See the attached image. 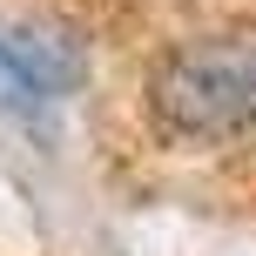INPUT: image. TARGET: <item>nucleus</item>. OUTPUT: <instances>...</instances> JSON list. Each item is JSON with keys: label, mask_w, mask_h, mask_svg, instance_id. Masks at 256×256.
Returning <instances> with one entry per match:
<instances>
[{"label": "nucleus", "mask_w": 256, "mask_h": 256, "mask_svg": "<svg viewBox=\"0 0 256 256\" xmlns=\"http://www.w3.org/2000/svg\"><path fill=\"white\" fill-rule=\"evenodd\" d=\"M148 108L176 135H236L256 115V54L236 40H182L148 68Z\"/></svg>", "instance_id": "1"}, {"label": "nucleus", "mask_w": 256, "mask_h": 256, "mask_svg": "<svg viewBox=\"0 0 256 256\" xmlns=\"http://www.w3.org/2000/svg\"><path fill=\"white\" fill-rule=\"evenodd\" d=\"M40 102H48V88H40L34 68L20 61V48L0 34V108H14V115H34Z\"/></svg>", "instance_id": "2"}]
</instances>
